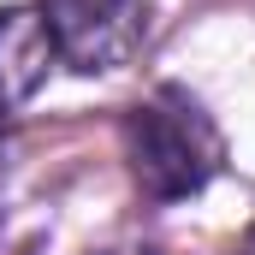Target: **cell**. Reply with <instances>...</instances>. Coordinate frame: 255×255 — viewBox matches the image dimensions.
<instances>
[{
  "mask_svg": "<svg viewBox=\"0 0 255 255\" xmlns=\"http://www.w3.org/2000/svg\"><path fill=\"white\" fill-rule=\"evenodd\" d=\"M125 160L148 202H184L226 166V136L190 89L160 83L125 113Z\"/></svg>",
  "mask_w": 255,
  "mask_h": 255,
  "instance_id": "1",
  "label": "cell"
},
{
  "mask_svg": "<svg viewBox=\"0 0 255 255\" xmlns=\"http://www.w3.org/2000/svg\"><path fill=\"white\" fill-rule=\"evenodd\" d=\"M36 12L71 71H119L142 54L154 30L148 0H42Z\"/></svg>",
  "mask_w": 255,
  "mask_h": 255,
  "instance_id": "2",
  "label": "cell"
},
{
  "mask_svg": "<svg viewBox=\"0 0 255 255\" xmlns=\"http://www.w3.org/2000/svg\"><path fill=\"white\" fill-rule=\"evenodd\" d=\"M95 255H154V250H142V244H113V250H95Z\"/></svg>",
  "mask_w": 255,
  "mask_h": 255,
  "instance_id": "4",
  "label": "cell"
},
{
  "mask_svg": "<svg viewBox=\"0 0 255 255\" xmlns=\"http://www.w3.org/2000/svg\"><path fill=\"white\" fill-rule=\"evenodd\" d=\"M54 54V36L42 24L36 6H0V119L18 113L42 83H48V65Z\"/></svg>",
  "mask_w": 255,
  "mask_h": 255,
  "instance_id": "3",
  "label": "cell"
}]
</instances>
